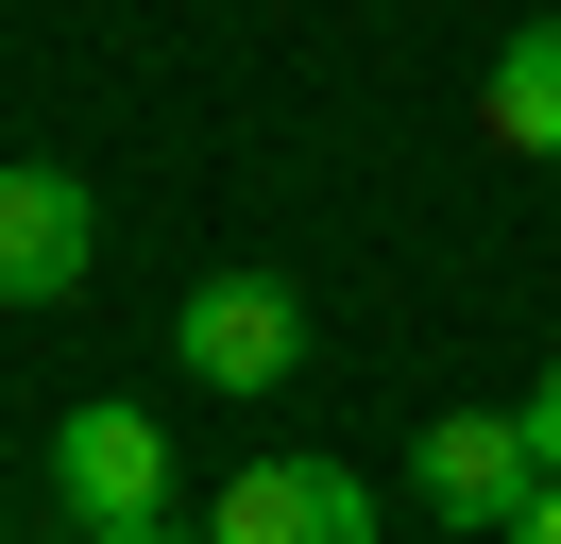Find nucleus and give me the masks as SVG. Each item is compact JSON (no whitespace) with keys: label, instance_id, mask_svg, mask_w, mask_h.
Wrapping results in <instances>:
<instances>
[{"label":"nucleus","instance_id":"1","mask_svg":"<svg viewBox=\"0 0 561 544\" xmlns=\"http://www.w3.org/2000/svg\"><path fill=\"white\" fill-rule=\"evenodd\" d=\"M171 340H187V374H205V392H289V374H307V306H289L273 272H205Z\"/></svg>","mask_w":561,"mask_h":544},{"label":"nucleus","instance_id":"2","mask_svg":"<svg viewBox=\"0 0 561 544\" xmlns=\"http://www.w3.org/2000/svg\"><path fill=\"white\" fill-rule=\"evenodd\" d=\"M409 476H425L443 528H511V510L545 494V442H527V408H443V426L409 442Z\"/></svg>","mask_w":561,"mask_h":544},{"label":"nucleus","instance_id":"3","mask_svg":"<svg viewBox=\"0 0 561 544\" xmlns=\"http://www.w3.org/2000/svg\"><path fill=\"white\" fill-rule=\"evenodd\" d=\"M51 494H69L85 528H153V510H171V426H153V408H69V426H51Z\"/></svg>","mask_w":561,"mask_h":544},{"label":"nucleus","instance_id":"4","mask_svg":"<svg viewBox=\"0 0 561 544\" xmlns=\"http://www.w3.org/2000/svg\"><path fill=\"white\" fill-rule=\"evenodd\" d=\"M205 544H375V494L341 460H239L205 510Z\"/></svg>","mask_w":561,"mask_h":544},{"label":"nucleus","instance_id":"5","mask_svg":"<svg viewBox=\"0 0 561 544\" xmlns=\"http://www.w3.org/2000/svg\"><path fill=\"white\" fill-rule=\"evenodd\" d=\"M85 238H103V204L69 188V170H0V306H69L85 290Z\"/></svg>","mask_w":561,"mask_h":544},{"label":"nucleus","instance_id":"6","mask_svg":"<svg viewBox=\"0 0 561 544\" xmlns=\"http://www.w3.org/2000/svg\"><path fill=\"white\" fill-rule=\"evenodd\" d=\"M477 136H493V154H527V170H561V18H527L511 52H493V86H477Z\"/></svg>","mask_w":561,"mask_h":544},{"label":"nucleus","instance_id":"7","mask_svg":"<svg viewBox=\"0 0 561 544\" xmlns=\"http://www.w3.org/2000/svg\"><path fill=\"white\" fill-rule=\"evenodd\" d=\"M493 544H561V476H545V494H527V510H511Z\"/></svg>","mask_w":561,"mask_h":544},{"label":"nucleus","instance_id":"8","mask_svg":"<svg viewBox=\"0 0 561 544\" xmlns=\"http://www.w3.org/2000/svg\"><path fill=\"white\" fill-rule=\"evenodd\" d=\"M527 442H545V476H561V358H545V392H527Z\"/></svg>","mask_w":561,"mask_h":544},{"label":"nucleus","instance_id":"9","mask_svg":"<svg viewBox=\"0 0 561 544\" xmlns=\"http://www.w3.org/2000/svg\"><path fill=\"white\" fill-rule=\"evenodd\" d=\"M85 544H205V528H171V510H153V528H85Z\"/></svg>","mask_w":561,"mask_h":544}]
</instances>
